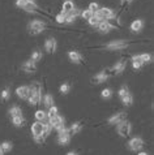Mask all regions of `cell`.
Masks as SVG:
<instances>
[{
  "label": "cell",
  "mask_w": 154,
  "mask_h": 155,
  "mask_svg": "<svg viewBox=\"0 0 154 155\" xmlns=\"http://www.w3.org/2000/svg\"><path fill=\"white\" fill-rule=\"evenodd\" d=\"M128 43L127 41H124V39H118V41H112V42H110L107 43L105 47H106V50H110V51H119V50H124V48H127L128 47Z\"/></svg>",
  "instance_id": "1"
},
{
  "label": "cell",
  "mask_w": 154,
  "mask_h": 155,
  "mask_svg": "<svg viewBox=\"0 0 154 155\" xmlns=\"http://www.w3.org/2000/svg\"><path fill=\"white\" fill-rule=\"evenodd\" d=\"M45 22H42L39 20H34L29 24V33L33 34V35H37V34L42 33L45 30Z\"/></svg>",
  "instance_id": "2"
},
{
  "label": "cell",
  "mask_w": 154,
  "mask_h": 155,
  "mask_svg": "<svg viewBox=\"0 0 154 155\" xmlns=\"http://www.w3.org/2000/svg\"><path fill=\"white\" fill-rule=\"evenodd\" d=\"M131 130H132V125H131L129 121H127V120L118 124V133L122 137H128L131 134Z\"/></svg>",
  "instance_id": "3"
},
{
  "label": "cell",
  "mask_w": 154,
  "mask_h": 155,
  "mask_svg": "<svg viewBox=\"0 0 154 155\" xmlns=\"http://www.w3.org/2000/svg\"><path fill=\"white\" fill-rule=\"evenodd\" d=\"M49 123H50V125L56 129L58 132H60V130H63V129L65 128V124H64V117H63V116H60V115H56L55 117L50 119Z\"/></svg>",
  "instance_id": "4"
},
{
  "label": "cell",
  "mask_w": 154,
  "mask_h": 155,
  "mask_svg": "<svg viewBox=\"0 0 154 155\" xmlns=\"http://www.w3.org/2000/svg\"><path fill=\"white\" fill-rule=\"evenodd\" d=\"M144 147V140L141 137H135L128 142V149L132 150V151H140L141 149Z\"/></svg>",
  "instance_id": "5"
},
{
  "label": "cell",
  "mask_w": 154,
  "mask_h": 155,
  "mask_svg": "<svg viewBox=\"0 0 154 155\" xmlns=\"http://www.w3.org/2000/svg\"><path fill=\"white\" fill-rule=\"evenodd\" d=\"M94 15L98 16L102 20H106V21L110 20V18H114V17H115L114 11L110 9V8H99V9H98Z\"/></svg>",
  "instance_id": "6"
},
{
  "label": "cell",
  "mask_w": 154,
  "mask_h": 155,
  "mask_svg": "<svg viewBox=\"0 0 154 155\" xmlns=\"http://www.w3.org/2000/svg\"><path fill=\"white\" fill-rule=\"evenodd\" d=\"M71 141V133H69V128H64L63 130L59 132V136H58V142L60 145H68Z\"/></svg>",
  "instance_id": "7"
},
{
  "label": "cell",
  "mask_w": 154,
  "mask_h": 155,
  "mask_svg": "<svg viewBox=\"0 0 154 155\" xmlns=\"http://www.w3.org/2000/svg\"><path fill=\"white\" fill-rule=\"evenodd\" d=\"M126 120H127V114L126 112H118V114L111 116V117L107 120V123L110 124V125H115V124L126 121Z\"/></svg>",
  "instance_id": "8"
},
{
  "label": "cell",
  "mask_w": 154,
  "mask_h": 155,
  "mask_svg": "<svg viewBox=\"0 0 154 155\" xmlns=\"http://www.w3.org/2000/svg\"><path fill=\"white\" fill-rule=\"evenodd\" d=\"M110 77V73H109V71H102V72H99L98 74H95L92 78V82L93 84H95V85H98V84H102V82H106V80H107Z\"/></svg>",
  "instance_id": "9"
},
{
  "label": "cell",
  "mask_w": 154,
  "mask_h": 155,
  "mask_svg": "<svg viewBox=\"0 0 154 155\" xmlns=\"http://www.w3.org/2000/svg\"><path fill=\"white\" fill-rule=\"evenodd\" d=\"M152 55L150 54H141V55H135L132 56V61H140L141 64L152 63Z\"/></svg>",
  "instance_id": "10"
},
{
  "label": "cell",
  "mask_w": 154,
  "mask_h": 155,
  "mask_svg": "<svg viewBox=\"0 0 154 155\" xmlns=\"http://www.w3.org/2000/svg\"><path fill=\"white\" fill-rule=\"evenodd\" d=\"M16 94L21 99H28L29 95H30V87L29 86H20V87H17Z\"/></svg>",
  "instance_id": "11"
},
{
  "label": "cell",
  "mask_w": 154,
  "mask_h": 155,
  "mask_svg": "<svg viewBox=\"0 0 154 155\" xmlns=\"http://www.w3.org/2000/svg\"><path fill=\"white\" fill-rule=\"evenodd\" d=\"M45 50L49 54L55 52V51H56V39H55V38H49L45 43Z\"/></svg>",
  "instance_id": "12"
},
{
  "label": "cell",
  "mask_w": 154,
  "mask_h": 155,
  "mask_svg": "<svg viewBox=\"0 0 154 155\" xmlns=\"http://www.w3.org/2000/svg\"><path fill=\"white\" fill-rule=\"evenodd\" d=\"M81 15V12L80 9H72L71 12H68V13L65 15V20H64V22H67V24H71V22H73V21Z\"/></svg>",
  "instance_id": "13"
},
{
  "label": "cell",
  "mask_w": 154,
  "mask_h": 155,
  "mask_svg": "<svg viewBox=\"0 0 154 155\" xmlns=\"http://www.w3.org/2000/svg\"><path fill=\"white\" fill-rule=\"evenodd\" d=\"M68 58H69L71 61L75 63V64H80L82 61V55L80 52H77V51H69V52H68Z\"/></svg>",
  "instance_id": "14"
},
{
  "label": "cell",
  "mask_w": 154,
  "mask_h": 155,
  "mask_svg": "<svg viewBox=\"0 0 154 155\" xmlns=\"http://www.w3.org/2000/svg\"><path fill=\"white\" fill-rule=\"evenodd\" d=\"M42 132H43V123H41V121L33 123V125H32L33 137H34V136H39V134H42Z\"/></svg>",
  "instance_id": "15"
},
{
  "label": "cell",
  "mask_w": 154,
  "mask_h": 155,
  "mask_svg": "<svg viewBox=\"0 0 154 155\" xmlns=\"http://www.w3.org/2000/svg\"><path fill=\"white\" fill-rule=\"evenodd\" d=\"M124 68H126V60L122 59V60H119V61H116V64L112 67V71L115 74H120V73L124 71Z\"/></svg>",
  "instance_id": "16"
},
{
  "label": "cell",
  "mask_w": 154,
  "mask_h": 155,
  "mask_svg": "<svg viewBox=\"0 0 154 155\" xmlns=\"http://www.w3.org/2000/svg\"><path fill=\"white\" fill-rule=\"evenodd\" d=\"M22 69H24V72H26V73H33V72H35V69H37L35 63L32 61V60H28V61H25V63L22 64Z\"/></svg>",
  "instance_id": "17"
},
{
  "label": "cell",
  "mask_w": 154,
  "mask_h": 155,
  "mask_svg": "<svg viewBox=\"0 0 154 155\" xmlns=\"http://www.w3.org/2000/svg\"><path fill=\"white\" fill-rule=\"evenodd\" d=\"M112 28H114V26L109 22V21H102V22L98 25V29H99V31L103 33V34H107Z\"/></svg>",
  "instance_id": "18"
},
{
  "label": "cell",
  "mask_w": 154,
  "mask_h": 155,
  "mask_svg": "<svg viewBox=\"0 0 154 155\" xmlns=\"http://www.w3.org/2000/svg\"><path fill=\"white\" fill-rule=\"evenodd\" d=\"M142 26H144L142 20H136V21H133V22L131 24V30L133 33H140L141 30H142Z\"/></svg>",
  "instance_id": "19"
},
{
  "label": "cell",
  "mask_w": 154,
  "mask_h": 155,
  "mask_svg": "<svg viewBox=\"0 0 154 155\" xmlns=\"http://www.w3.org/2000/svg\"><path fill=\"white\" fill-rule=\"evenodd\" d=\"M81 129H82V124L77 121V123H75V124H72V125H71L69 133H71V134H77V133L81 132Z\"/></svg>",
  "instance_id": "20"
},
{
  "label": "cell",
  "mask_w": 154,
  "mask_h": 155,
  "mask_svg": "<svg viewBox=\"0 0 154 155\" xmlns=\"http://www.w3.org/2000/svg\"><path fill=\"white\" fill-rule=\"evenodd\" d=\"M72 9H75V4L72 3L71 0H65L64 4H63V11L62 12H64V13H68V12H71Z\"/></svg>",
  "instance_id": "21"
},
{
  "label": "cell",
  "mask_w": 154,
  "mask_h": 155,
  "mask_svg": "<svg viewBox=\"0 0 154 155\" xmlns=\"http://www.w3.org/2000/svg\"><path fill=\"white\" fill-rule=\"evenodd\" d=\"M122 99V103L124 106H127V107H129V106H132V103H133V97L131 95V93L129 94H127V95H124L123 98H120Z\"/></svg>",
  "instance_id": "22"
},
{
  "label": "cell",
  "mask_w": 154,
  "mask_h": 155,
  "mask_svg": "<svg viewBox=\"0 0 154 155\" xmlns=\"http://www.w3.org/2000/svg\"><path fill=\"white\" fill-rule=\"evenodd\" d=\"M12 123H13L15 127H24L25 125V119L22 116H16V117H12Z\"/></svg>",
  "instance_id": "23"
},
{
  "label": "cell",
  "mask_w": 154,
  "mask_h": 155,
  "mask_svg": "<svg viewBox=\"0 0 154 155\" xmlns=\"http://www.w3.org/2000/svg\"><path fill=\"white\" fill-rule=\"evenodd\" d=\"M9 114L12 117H16V116H22V111H21L18 106H13L9 108Z\"/></svg>",
  "instance_id": "24"
},
{
  "label": "cell",
  "mask_w": 154,
  "mask_h": 155,
  "mask_svg": "<svg viewBox=\"0 0 154 155\" xmlns=\"http://www.w3.org/2000/svg\"><path fill=\"white\" fill-rule=\"evenodd\" d=\"M12 147H13V145H12V142H9V141H4L3 143L0 145V149H2L3 153H9Z\"/></svg>",
  "instance_id": "25"
},
{
  "label": "cell",
  "mask_w": 154,
  "mask_h": 155,
  "mask_svg": "<svg viewBox=\"0 0 154 155\" xmlns=\"http://www.w3.org/2000/svg\"><path fill=\"white\" fill-rule=\"evenodd\" d=\"M43 104L46 107H49V108L54 106V98H52L51 94H46V95H45V98H43Z\"/></svg>",
  "instance_id": "26"
},
{
  "label": "cell",
  "mask_w": 154,
  "mask_h": 155,
  "mask_svg": "<svg viewBox=\"0 0 154 155\" xmlns=\"http://www.w3.org/2000/svg\"><path fill=\"white\" fill-rule=\"evenodd\" d=\"M35 119H37V121H41V123H43L45 120L47 119V112H45V111H37L35 112Z\"/></svg>",
  "instance_id": "27"
},
{
  "label": "cell",
  "mask_w": 154,
  "mask_h": 155,
  "mask_svg": "<svg viewBox=\"0 0 154 155\" xmlns=\"http://www.w3.org/2000/svg\"><path fill=\"white\" fill-rule=\"evenodd\" d=\"M88 21H89V24H90L92 26H98V25H99V24L102 22V21H106V20H102V18H99L98 16L94 15V16L92 17V18H89Z\"/></svg>",
  "instance_id": "28"
},
{
  "label": "cell",
  "mask_w": 154,
  "mask_h": 155,
  "mask_svg": "<svg viewBox=\"0 0 154 155\" xmlns=\"http://www.w3.org/2000/svg\"><path fill=\"white\" fill-rule=\"evenodd\" d=\"M56 115H59L58 114V107L56 106H52V107H50V110H49V112H47V119H52V117H55Z\"/></svg>",
  "instance_id": "29"
},
{
  "label": "cell",
  "mask_w": 154,
  "mask_h": 155,
  "mask_svg": "<svg viewBox=\"0 0 154 155\" xmlns=\"http://www.w3.org/2000/svg\"><path fill=\"white\" fill-rule=\"evenodd\" d=\"M22 9H24V11H26V12H34L35 9H38V5H37L35 3H34V4H32V3H26V4H25V5L22 7Z\"/></svg>",
  "instance_id": "30"
},
{
  "label": "cell",
  "mask_w": 154,
  "mask_h": 155,
  "mask_svg": "<svg viewBox=\"0 0 154 155\" xmlns=\"http://www.w3.org/2000/svg\"><path fill=\"white\" fill-rule=\"evenodd\" d=\"M42 59V52L39 50H37V51H34V52L32 54V58H30V60L32 61H34V63H37V61H39V60Z\"/></svg>",
  "instance_id": "31"
},
{
  "label": "cell",
  "mask_w": 154,
  "mask_h": 155,
  "mask_svg": "<svg viewBox=\"0 0 154 155\" xmlns=\"http://www.w3.org/2000/svg\"><path fill=\"white\" fill-rule=\"evenodd\" d=\"M127 94H129V89H128V86L127 85H123L120 89H119V91H118V95L123 98L124 95H127Z\"/></svg>",
  "instance_id": "32"
},
{
  "label": "cell",
  "mask_w": 154,
  "mask_h": 155,
  "mask_svg": "<svg viewBox=\"0 0 154 155\" xmlns=\"http://www.w3.org/2000/svg\"><path fill=\"white\" fill-rule=\"evenodd\" d=\"M81 17H82L84 20H89V18H92V17L94 16V12H92L90 9H85L84 12H81Z\"/></svg>",
  "instance_id": "33"
},
{
  "label": "cell",
  "mask_w": 154,
  "mask_h": 155,
  "mask_svg": "<svg viewBox=\"0 0 154 155\" xmlns=\"http://www.w3.org/2000/svg\"><path fill=\"white\" fill-rule=\"evenodd\" d=\"M51 129H52V127L50 125V123H45L43 121V132H42V134H43L45 137H47L51 133Z\"/></svg>",
  "instance_id": "34"
},
{
  "label": "cell",
  "mask_w": 154,
  "mask_h": 155,
  "mask_svg": "<svg viewBox=\"0 0 154 155\" xmlns=\"http://www.w3.org/2000/svg\"><path fill=\"white\" fill-rule=\"evenodd\" d=\"M111 95H112V90L111 89H103L101 93V97L103 99H109V98H111Z\"/></svg>",
  "instance_id": "35"
},
{
  "label": "cell",
  "mask_w": 154,
  "mask_h": 155,
  "mask_svg": "<svg viewBox=\"0 0 154 155\" xmlns=\"http://www.w3.org/2000/svg\"><path fill=\"white\" fill-rule=\"evenodd\" d=\"M69 90H71L69 84H63L60 86V93L62 94H68V93H69Z\"/></svg>",
  "instance_id": "36"
},
{
  "label": "cell",
  "mask_w": 154,
  "mask_h": 155,
  "mask_svg": "<svg viewBox=\"0 0 154 155\" xmlns=\"http://www.w3.org/2000/svg\"><path fill=\"white\" fill-rule=\"evenodd\" d=\"M9 89H8V87H5V89H4L3 90V91H2V99H3V101H8V98H9Z\"/></svg>",
  "instance_id": "37"
},
{
  "label": "cell",
  "mask_w": 154,
  "mask_h": 155,
  "mask_svg": "<svg viewBox=\"0 0 154 155\" xmlns=\"http://www.w3.org/2000/svg\"><path fill=\"white\" fill-rule=\"evenodd\" d=\"M88 9H90L92 12H94V13H95V12L99 9V5H98L97 3H90V5H89V8Z\"/></svg>",
  "instance_id": "38"
},
{
  "label": "cell",
  "mask_w": 154,
  "mask_h": 155,
  "mask_svg": "<svg viewBox=\"0 0 154 155\" xmlns=\"http://www.w3.org/2000/svg\"><path fill=\"white\" fill-rule=\"evenodd\" d=\"M34 140H35V142H38V143H43L46 137L43 134H39V136H34Z\"/></svg>",
  "instance_id": "39"
},
{
  "label": "cell",
  "mask_w": 154,
  "mask_h": 155,
  "mask_svg": "<svg viewBox=\"0 0 154 155\" xmlns=\"http://www.w3.org/2000/svg\"><path fill=\"white\" fill-rule=\"evenodd\" d=\"M65 15H67V13H64V12H62L60 15H58V16H56V21H58L59 24L64 22V20H65Z\"/></svg>",
  "instance_id": "40"
},
{
  "label": "cell",
  "mask_w": 154,
  "mask_h": 155,
  "mask_svg": "<svg viewBox=\"0 0 154 155\" xmlns=\"http://www.w3.org/2000/svg\"><path fill=\"white\" fill-rule=\"evenodd\" d=\"M26 3H28V0H17V2H16V5L18 7V8H22Z\"/></svg>",
  "instance_id": "41"
},
{
  "label": "cell",
  "mask_w": 154,
  "mask_h": 155,
  "mask_svg": "<svg viewBox=\"0 0 154 155\" xmlns=\"http://www.w3.org/2000/svg\"><path fill=\"white\" fill-rule=\"evenodd\" d=\"M132 65H133V69L137 71V69H140V68L142 67V64H141L140 61H133V63H132Z\"/></svg>",
  "instance_id": "42"
},
{
  "label": "cell",
  "mask_w": 154,
  "mask_h": 155,
  "mask_svg": "<svg viewBox=\"0 0 154 155\" xmlns=\"http://www.w3.org/2000/svg\"><path fill=\"white\" fill-rule=\"evenodd\" d=\"M67 155H79V154H77V153H75V151H71V153H68Z\"/></svg>",
  "instance_id": "43"
},
{
  "label": "cell",
  "mask_w": 154,
  "mask_h": 155,
  "mask_svg": "<svg viewBox=\"0 0 154 155\" xmlns=\"http://www.w3.org/2000/svg\"><path fill=\"white\" fill-rule=\"evenodd\" d=\"M28 3H32V4H34V3H35V0H28Z\"/></svg>",
  "instance_id": "44"
},
{
  "label": "cell",
  "mask_w": 154,
  "mask_h": 155,
  "mask_svg": "<svg viewBox=\"0 0 154 155\" xmlns=\"http://www.w3.org/2000/svg\"><path fill=\"white\" fill-rule=\"evenodd\" d=\"M124 3H131V2H133V0H123Z\"/></svg>",
  "instance_id": "45"
},
{
  "label": "cell",
  "mask_w": 154,
  "mask_h": 155,
  "mask_svg": "<svg viewBox=\"0 0 154 155\" xmlns=\"http://www.w3.org/2000/svg\"><path fill=\"white\" fill-rule=\"evenodd\" d=\"M137 155H148V153H140V154H137Z\"/></svg>",
  "instance_id": "46"
},
{
  "label": "cell",
  "mask_w": 154,
  "mask_h": 155,
  "mask_svg": "<svg viewBox=\"0 0 154 155\" xmlns=\"http://www.w3.org/2000/svg\"><path fill=\"white\" fill-rule=\"evenodd\" d=\"M0 155H4V153L2 151V149H0Z\"/></svg>",
  "instance_id": "47"
}]
</instances>
